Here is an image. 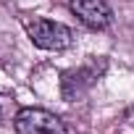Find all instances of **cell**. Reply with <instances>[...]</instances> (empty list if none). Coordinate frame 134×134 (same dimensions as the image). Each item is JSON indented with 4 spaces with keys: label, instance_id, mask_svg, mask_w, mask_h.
<instances>
[{
    "label": "cell",
    "instance_id": "cell-1",
    "mask_svg": "<svg viewBox=\"0 0 134 134\" xmlns=\"http://www.w3.org/2000/svg\"><path fill=\"white\" fill-rule=\"evenodd\" d=\"M21 24L26 29V37L37 47H42V50L60 53V50H69L74 45V32L66 26V24H60V21L40 19V16H24Z\"/></svg>",
    "mask_w": 134,
    "mask_h": 134
},
{
    "label": "cell",
    "instance_id": "cell-2",
    "mask_svg": "<svg viewBox=\"0 0 134 134\" xmlns=\"http://www.w3.org/2000/svg\"><path fill=\"white\" fill-rule=\"evenodd\" d=\"M16 134H69L66 124L45 108H21L13 118Z\"/></svg>",
    "mask_w": 134,
    "mask_h": 134
},
{
    "label": "cell",
    "instance_id": "cell-3",
    "mask_svg": "<svg viewBox=\"0 0 134 134\" xmlns=\"http://www.w3.org/2000/svg\"><path fill=\"white\" fill-rule=\"evenodd\" d=\"M105 69V60H90L84 66H79V69H71V71H66L63 79H60V92H63V100L66 103H74L79 100L84 92H90V87L100 79Z\"/></svg>",
    "mask_w": 134,
    "mask_h": 134
},
{
    "label": "cell",
    "instance_id": "cell-4",
    "mask_svg": "<svg viewBox=\"0 0 134 134\" xmlns=\"http://www.w3.org/2000/svg\"><path fill=\"white\" fill-rule=\"evenodd\" d=\"M69 11L92 32H103L113 24V11L105 0H71Z\"/></svg>",
    "mask_w": 134,
    "mask_h": 134
},
{
    "label": "cell",
    "instance_id": "cell-5",
    "mask_svg": "<svg viewBox=\"0 0 134 134\" xmlns=\"http://www.w3.org/2000/svg\"><path fill=\"white\" fill-rule=\"evenodd\" d=\"M0 116H3V108H0Z\"/></svg>",
    "mask_w": 134,
    "mask_h": 134
}]
</instances>
